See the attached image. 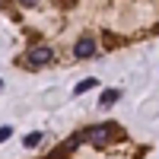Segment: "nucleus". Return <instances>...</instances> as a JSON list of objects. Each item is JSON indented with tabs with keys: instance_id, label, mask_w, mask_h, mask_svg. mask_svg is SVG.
Returning <instances> with one entry per match:
<instances>
[{
	"instance_id": "1",
	"label": "nucleus",
	"mask_w": 159,
	"mask_h": 159,
	"mask_svg": "<svg viewBox=\"0 0 159 159\" xmlns=\"http://www.w3.org/2000/svg\"><path fill=\"white\" fill-rule=\"evenodd\" d=\"M111 134H118L115 124H96V127H86L83 130V140H89L92 147H105L108 140H115Z\"/></svg>"
},
{
	"instance_id": "2",
	"label": "nucleus",
	"mask_w": 159,
	"mask_h": 159,
	"mask_svg": "<svg viewBox=\"0 0 159 159\" xmlns=\"http://www.w3.org/2000/svg\"><path fill=\"white\" fill-rule=\"evenodd\" d=\"M51 61H54V51L45 48V45H38V48H32L29 54H25L22 64H29V67H45V64H51Z\"/></svg>"
},
{
	"instance_id": "3",
	"label": "nucleus",
	"mask_w": 159,
	"mask_h": 159,
	"mask_svg": "<svg viewBox=\"0 0 159 159\" xmlns=\"http://www.w3.org/2000/svg\"><path fill=\"white\" fill-rule=\"evenodd\" d=\"M73 54L76 57H92L96 54V42H92V38H80V42L73 45Z\"/></svg>"
},
{
	"instance_id": "4",
	"label": "nucleus",
	"mask_w": 159,
	"mask_h": 159,
	"mask_svg": "<svg viewBox=\"0 0 159 159\" xmlns=\"http://www.w3.org/2000/svg\"><path fill=\"white\" fill-rule=\"evenodd\" d=\"M92 86H99V83H96V80L89 76V80H83V83H76V86H73V92H76V96H83V92H89Z\"/></svg>"
},
{
	"instance_id": "5",
	"label": "nucleus",
	"mask_w": 159,
	"mask_h": 159,
	"mask_svg": "<svg viewBox=\"0 0 159 159\" xmlns=\"http://www.w3.org/2000/svg\"><path fill=\"white\" fill-rule=\"evenodd\" d=\"M42 137H45V134H38V130H35V134L22 137V143H25V147H38V143H42Z\"/></svg>"
},
{
	"instance_id": "6",
	"label": "nucleus",
	"mask_w": 159,
	"mask_h": 159,
	"mask_svg": "<svg viewBox=\"0 0 159 159\" xmlns=\"http://www.w3.org/2000/svg\"><path fill=\"white\" fill-rule=\"evenodd\" d=\"M111 102H118V92L111 89V92H105V96H102V105H111Z\"/></svg>"
},
{
	"instance_id": "7",
	"label": "nucleus",
	"mask_w": 159,
	"mask_h": 159,
	"mask_svg": "<svg viewBox=\"0 0 159 159\" xmlns=\"http://www.w3.org/2000/svg\"><path fill=\"white\" fill-rule=\"evenodd\" d=\"M10 134H13V127H0V143H3V140H7Z\"/></svg>"
},
{
	"instance_id": "8",
	"label": "nucleus",
	"mask_w": 159,
	"mask_h": 159,
	"mask_svg": "<svg viewBox=\"0 0 159 159\" xmlns=\"http://www.w3.org/2000/svg\"><path fill=\"white\" fill-rule=\"evenodd\" d=\"M19 3H38V0H19Z\"/></svg>"
},
{
	"instance_id": "9",
	"label": "nucleus",
	"mask_w": 159,
	"mask_h": 159,
	"mask_svg": "<svg viewBox=\"0 0 159 159\" xmlns=\"http://www.w3.org/2000/svg\"><path fill=\"white\" fill-rule=\"evenodd\" d=\"M0 86H3V83H0Z\"/></svg>"
}]
</instances>
